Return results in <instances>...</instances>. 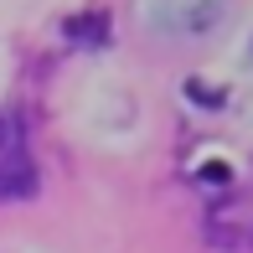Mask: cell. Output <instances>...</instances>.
I'll list each match as a JSON object with an SVG mask.
<instances>
[{"label": "cell", "mask_w": 253, "mask_h": 253, "mask_svg": "<svg viewBox=\"0 0 253 253\" xmlns=\"http://www.w3.org/2000/svg\"><path fill=\"white\" fill-rule=\"evenodd\" d=\"M31 186H37V170H31L26 150H21L16 129H10V124L0 119V202H16V197H26Z\"/></svg>", "instance_id": "6da1fadb"}, {"label": "cell", "mask_w": 253, "mask_h": 253, "mask_svg": "<svg viewBox=\"0 0 253 253\" xmlns=\"http://www.w3.org/2000/svg\"><path fill=\"white\" fill-rule=\"evenodd\" d=\"M67 37H83V42H103L98 21H67Z\"/></svg>", "instance_id": "7a4b0ae2"}]
</instances>
